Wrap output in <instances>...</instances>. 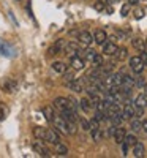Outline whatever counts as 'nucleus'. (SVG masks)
Masks as SVG:
<instances>
[{
    "instance_id": "nucleus-12",
    "label": "nucleus",
    "mask_w": 147,
    "mask_h": 158,
    "mask_svg": "<svg viewBox=\"0 0 147 158\" xmlns=\"http://www.w3.org/2000/svg\"><path fill=\"white\" fill-rule=\"evenodd\" d=\"M106 40H108V35H106L104 30H97L95 33H93V41H95L97 44H104Z\"/></svg>"
},
{
    "instance_id": "nucleus-17",
    "label": "nucleus",
    "mask_w": 147,
    "mask_h": 158,
    "mask_svg": "<svg viewBox=\"0 0 147 158\" xmlns=\"http://www.w3.org/2000/svg\"><path fill=\"white\" fill-rule=\"evenodd\" d=\"M33 150H35L36 153H40L41 156H48V155H49V150L43 146L41 142H35V144H33Z\"/></svg>"
},
{
    "instance_id": "nucleus-6",
    "label": "nucleus",
    "mask_w": 147,
    "mask_h": 158,
    "mask_svg": "<svg viewBox=\"0 0 147 158\" xmlns=\"http://www.w3.org/2000/svg\"><path fill=\"white\" fill-rule=\"evenodd\" d=\"M78 40H79V43H81V44L89 46V44L93 41V36H92V33H90V32L82 30V32H79V33H78Z\"/></svg>"
},
{
    "instance_id": "nucleus-19",
    "label": "nucleus",
    "mask_w": 147,
    "mask_h": 158,
    "mask_svg": "<svg viewBox=\"0 0 147 158\" xmlns=\"http://www.w3.org/2000/svg\"><path fill=\"white\" fill-rule=\"evenodd\" d=\"M79 106L82 108L84 112H90V109L93 108V104H92V101H90L89 98H82L81 101H79Z\"/></svg>"
},
{
    "instance_id": "nucleus-28",
    "label": "nucleus",
    "mask_w": 147,
    "mask_h": 158,
    "mask_svg": "<svg viewBox=\"0 0 147 158\" xmlns=\"http://www.w3.org/2000/svg\"><path fill=\"white\" fill-rule=\"evenodd\" d=\"M65 51L68 52V54H73V52H78V51H79V46H78L74 41H70L68 44L65 46Z\"/></svg>"
},
{
    "instance_id": "nucleus-39",
    "label": "nucleus",
    "mask_w": 147,
    "mask_h": 158,
    "mask_svg": "<svg viewBox=\"0 0 147 158\" xmlns=\"http://www.w3.org/2000/svg\"><path fill=\"white\" fill-rule=\"evenodd\" d=\"M93 8H95L97 11H103V10H104V3H101V2H97L95 5H93Z\"/></svg>"
},
{
    "instance_id": "nucleus-40",
    "label": "nucleus",
    "mask_w": 147,
    "mask_h": 158,
    "mask_svg": "<svg viewBox=\"0 0 147 158\" xmlns=\"http://www.w3.org/2000/svg\"><path fill=\"white\" fill-rule=\"evenodd\" d=\"M141 59H142L144 65H147V51H142V54H141Z\"/></svg>"
},
{
    "instance_id": "nucleus-30",
    "label": "nucleus",
    "mask_w": 147,
    "mask_h": 158,
    "mask_svg": "<svg viewBox=\"0 0 147 158\" xmlns=\"http://www.w3.org/2000/svg\"><path fill=\"white\" fill-rule=\"evenodd\" d=\"M124 142L127 144L128 147H130V146L133 147V146H135V144L138 142V139H136L135 136H133V135H125V139H124Z\"/></svg>"
},
{
    "instance_id": "nucleus-15",
    "label": "nucleus",
    "mask_w": 147,
    "mask_h": 158,
    "mask_svg": "<svg viewBox=\"0 0 147 158\" xmlns=\"http://www.w3.org/2000/svg\"><path fill=\"white\" fill-rule=\"evenodd\" d=\"M114 57H116V60H119V62L125 60V59L128 57V51H127V48H117Z\"/></svg>"
},
{
    "instance_id": "nucleus-8",
    "label": "nucleus",
    "mask_w": 147,
    "mask_h": 158,
    "mask_svg": "<svg viewBox=\"0 0 147 158\" xmlns=\"http://www.w3.org/2000/svg\"><path fill=\"white\" fill-rule=\"evenodd\" d=\"M62 49H63V41L62 40H59V41H56L52 46H49V49H48V56H56V54H59V52H62Z\"/></svg>"
},
{
    "instance_id": "nucleus-31",
    "label": "nucleus",
    "mask_w": 147,
    "mask_h": 158,
    "mask_svg": "<svg viewBox=\"0 0 147 158\" xmlns=\"http://www.w3.org/2000/svg\"><path fill=\"white\" fill-rule=\"evenodd\" d=\"M92 131V139L95 141V142H98L101 138H103V133H101V130L100 128H95V130H90Z\"/></svg>"
},
{
    "instance_id": "nucleus-38",
    "label": "nucleus",
    "mask_w": 147,
    "mask_h": 158,
    "mask_svg": "<svg viewBox=\"0 0 147 158\" xmlns=\"http://www.w3.org/2000/svg\"><path fill=\"white\" fill-rule=\"evenodd\" d=\"M130 3H125L124 6H122V10H120V13H122V16H127L128 15V11H130Z\"/></svg>"
},
{
    "instance_id": "nucleus-4",
    "label": "nucleus",
    "mask_w": 147,
    "mask_h": 158,
    "mask_svg": "<svg viewBox=\"0 0 147 158\" xmlns=\"http://www.w3.org/2000/svg\"><path fill=\"white\" fill-rule=\"evenodd\" d=\"M0 56H3V57H16V49L13 48L11 44L5 43L0 40Z\"/></svg>"
},
{
    "instance_id": "nucleus-3",
    "label": "nucleus",
    "mask_w": 147,
    "mask_h": 158,
    "mask_svg": "<svg viewBox=\"0 0 147 158\" xmlns=\"http://www.w3.org/2000/svg\"><path fill=\"white\" fill-rule=\"evenodd\" d=\"M144 67H145V65H144L141 56H135V57H131V59H130V68L135 71L136 74H141L142 70H144Z\"/></svg>"
},
{
    "instance_id": "nucleus-33",
    "label": "nucleus",
    "mask_w": 147,
    "mask_h": 158,
    "mask_svg": "<svg viewBox=\"0 0 147 158\" xmlns=\"http://www.w3.org/2000/svg\"><path fill=\"white\" fill-rule=\"evenodd\" d=\"M5 87H6V92H15L16 90V82L15 81H6Z\"/></svg>"
},
{
    "instance_id": "nucleus-25",
    "label": "nucleus",
    "mask_w": 147,
    "mask_h": 158,
    "mask_svg": "<svg viewBox=\"0 0 147 158\" xmlns=\"http://www.w3.org/2000/svg\"><path fill=\"white\" fill-rule=\"evenodd\" d=\"M81 52H82V59L84 60H89V62H92L93 57H95V54H97L93 49H86V51H81Z\"/></svg>"
},
{
    "instance_id": "nucleus-24",
    "label": "nucleus",
    "mask_w": 147,
    "mask_h": 158,
    "mask_svg": "<svg viewBox=\"0 0 147 158\" xmlns=\"http://www.w3.org/2000/svg\"><path fill=\"white\" fill-rule=\"evenodd\" d=\"M111 79L114 85H122L124 81V73H111Z\"/></svg>"
},
{
    "instance_id": "nucleus-35",
    "label": "nucleus",
    "mask_w": 147,
    "mask_h": 158,
    "mask_svg": "<svg viewBox=\"0 0 147 158\" xmlns=\"http://www.w3.org/2000/svg\"><path fill=\"white\" fill-rule=\"evenodd\" d=\"M89 123H90V130H95V128H100V122L97 120L95 117H93L92 120H89Z\"/></svg>"
},
{
    "instance_id": "nucleus-34",
    "label": "nucleus",
    "mask_w": 147,
    "mask_h": 158,
    "mask_svg": "<svg viewBox=\"0 0 147 158\" xmlns=\"http://www.w3.org/2000/svg\"><path fill=\"white\" fill-rule=\"evenodd\" d=\"M144 15H145V13H144L142 8H136V10H135V18H136V19H142Z\"/></svg>"
},
{
    "instance_id": "nucleus-27",
    "label": "nucleus",
    "mask_w": 147,
    "mask_h": 158,
    "mask_svg": "<svg viewBox=\"0 0 147 158\" xmlns=\"http://www.w3.org/2000/svg\"><path fill=\"white\" fill-rule=\"evenodd\" d=\"M43 114H44V117H46V120H52V117H54V108L52 106H46V108H43Z\"/></svg>"
},
{
    "instance_id": "nucleus-45",
    "label": "nucleus",
    "mask_w": 147,
    "mask_h": 158,
    "mask_svg": "<svg viewBox=\"0 0 147 158\" xmlns=\"http://www.w3.org/2000/svg\"><path fill=\"white\" fill-rule=\"evenodd\" d=\"M108 2H111V3H116V2H119V0H108Z\"/></svg>"
},
{
    "instance_id": "nucleus-13",
    "label": "nucleus",
    "mask_w": 147,
    "mask_h": 158,
    "mask_svg": "<svg viewBox=\"0 0 147 158\" xmlns=\"http://www.w3.org/2000/svg\"><path fill=\"white\" fill-rule=\"evenodd\" d=\"M125 135H127V131H125V128H120V127H116V131H114V139H116V142L117 144H122L124 142V139H125Z\"/></svg>"
},
{
    "instance_id": "nucleus-11",
    "label": "nucleus",
    "mask_w": 147,
    "mask_h": 158,
    "mask_svg": "<svg viewBox=\"0 0 147 158\" xmlns=\"http://www.w3.org/2000/svg\"><path fill=\"white\" fill-rule=\"evenodd\" d=\"M68 87L76 92V94H81V92H84V81H79V79H74V81L68 82Z\"/></svg>"
},
{
    "instance_id": "nucleus-44",
    "label": "nucleus",
    "mask_w": 147,
    "mask_h": 158,
    "mask_svg": "<svg viewBox=\"0 0 147 158\" xmlns=\"http://www.w3.org/2000/svg\"><path fill=\"white\" fill-rule=\"evenodd\" d=\"M97 2H101V3H104V5H106V3H108V0H97Z\"/></svg>"
},
{
    "instance_id": "nucleus-32",
    "label": "nucleus",
    "mask_w": 147,
    "mask_h": 158,
    "mask_svg": "<svg viewBox=\"0 0 147 158\" xmlns=\"http://www.w3.org/2000/svg\"><path fill=\"white\" fill-rule=\"evenodd\" d=\"M76 79V76H74V73L73 71H65L63 73V81L68 84V82H71V81H74Z\"/></svg>"
},
{
    "instance_id": "nucleus-26",
    "label": "nucleus",
    "mask_w": 147,
    "mask_h": 158,
    "mask_svg": "<svg viewBox=\"0 0 147 158\" xmlns=\"http://www.w3.org/2000/svg\"><path fill=\"white\" fill-rule=\"evenodd\" d=\"M130 128H131V131H141L142 130V122L141 120H136V118H131V123H130Z\"/></svg>"
},
{
    "instance_id": "nucleus-21",
    "label": "nucleus",
    "mask_w": 147,
    "mask_h": 158,
    "mask_svg": "<svg viewBox=\"0 0 147 158\" xmlns=\"http://www.w3.org/2000/svg\"><path fill=\"white\" fill-rule=\"evenodd\" d=\"M52 70H54L56 73L63 74V73L66 71V65H65L63 62H54V63H52Z\"/></svg>"
},
{
    "instance_id": "nucleus-1",
    "label": "nucleus",
    "mask_w": 147,
    "mask_h": 158,
    "mask_svg": "<svg viewBox=\"0 0 147 158\" xmlns=\"http://www.w3.org/2000/svg\"><path fill=\"white\" fill-rule=\"evenodd\" d=\"M54 108H56V109H59L60 112H63V111H66V109H74V111H76L78 103H76L74 100H71V98L59 97V98H56V100H54Z\"/></svg>"
},
{
    "instance_id": "nucleus-18",
    "label": "nucleus",
    "mask_w": 147,
    "mask_h": 158,
    "mask_svg": "<svg viewBox=\"0 0 147 158\" xmlns=\"http://www.w3.org/2000/svg\"><path fill=\"white\" fill-rule=\"evenodd\" d=\"M122 87H127V89H133V87H135V77H131L130 74H124Z\"/></svg>"
},
{
    "instance_id": "nucleus-29",
    "label": "nucleus",
    "mask_w": 147,
    "mask_h": 158,
    "mask_svg": "<svg viewBox=\"0 0 147 158\" xmlns=\"http://www.w3.org/2000/svg\"><path fill=\"white\" fill-rule=\"evenodd\" d=\"M92 63H93V67H95V68H100L101 65L104 63V60H103V56H101V54H95V57H93Z\"/></svg>"
},
{
    "instance_id": "nucleus-16",
    "label": "nucleus",
    "mask_w": 147,
    "mask_h": 158,
    "mask_svg": "<svg viewBox=\"0 0 147 158\" xmlns=\"http://www.w3.org/2000/svg\"><path fill=\"white\" fill-rule=\"evenodd\" d=\"M131 44H133V48L135 49H138V51H145V41L142 38H133L131 40Z\"/></svg>"
},
{
    "instance_id": "nucleus-42",
    "label": "nucleus",
    "mask_w": 147,
    "mask_h": 158,
    "mask_svg": "<svg viewBox=\"0 0 147 158\" xmlns=\"http://www.w3.org/2000/svg\"><path fill=\"white\" fill-rule=\"evenodd\" d=\"M138 2H139V0H128V3H130V5H136Z\"/></svg>"
},
{
    "instance_id": "nucleus-36",
    "label": "nucleus",
    "mask_w": 147,
    "mask_h": 158,
    "mask_svg": "<svg viewBox=\"0 0 147 158\" xmlns=\"http://www.w3.org/2000/svg\"><path fill=\"white\" fill-rule=\"evenodd\" d=\"M79 123H81L82 130H86V131L90 130V123H89V120H86V118H81V120H79Z\"/></svg>"
},
{
    "instance_id": "nucleus-23",
    "label": "nucleus",
    "mask_w": 147,
    "mask_h": 158,
    "mask_svg": "<svg viewBox=\"0 0 147 158\" xmlns=\"http://www.w3.org/2000/svg\"><path fill=\"white\" fill-rule=\"evenodd\" d=\"M33 135H35V138L38 141H43L44 139V135H46V130L43 127H35L33 128Z\"/></svg>"
},
{
    "instance_id": "nucleus-9",
    "label": "nucleus",
    "mask_w": 147,
    "mask_h": 158,
    "mask_svg": "<svg viewBox=\"0 0 147 158\" xmlns=\"http://www.w3.org/2000/svg\"><path fill=\"white\" fill-rule=\"evenodd\" d=\"M116 51H117V44L114 41H109V43L106 41L103 44V54H106V56H114Z\"/></svg>"
},
{
    "instance_id": "nucleus-5",
    "label": "nucleus",
    "mask_w": 147,
    "mask_h": 158,
    "mask_svg": "<svg viewBox=\"0 0 147 158\" xmlns=\"http://www.w3.org/2000/svg\"><path fill=\"white\" fill-rule=\"evenodd\" d=\"M122 117H124V120H131L135 117V106L131 103H125V106L122 109Z\"/></svg>"
},
{
    "instance_id": "nucleus-43",
    "label": "nucleus",
    "mask_w": 147,
    "mask_h": 158,
    "mask_svg": "<svg viewBox=\"0 0 147 158\" xmlns=\"http://www.w3.org/2000/svg\"><path fill=\"white\" fill-rule=\"evenodd\" d=\"M142 89H144V94L147 95V84H144V85H142Z\"/></svg>"
},
{
    "instance_id": "nucleus-20",
    "label": "nucleus",
    "mask_w": 147,
    "mask_h": 158,
    "mask_svg": "<svg viewBox=\"0 0 147 158\" xmlns=\"http://www.w3.org/2000/svg\"><path fill=\"white\" fill-rule=\"evenodd\" d=\"M54 146H56V153L57 155H62V156L68 155V147H66L65 144H60V141L57 144H54Z\"/></svg>"
},
{
    "instance_id": "nucleus-22",
    "label": "nucleus",
    "mask_w": 147,
    "mask_h": 158,
    "mask_svg": "<svg viewBox=\"0 0 147 158\" xmlns=\"http://www.w3.org/2000/svg\"><path fill=\"white\" fill-rule=\"evenodd\" d=\"M135 106H141V108H145L147 106V95L142 94V95H138L135 98Z\"/></svg>"
},
{
    "instance_id": "nucleus-41",
    "label": "nucleus",
    "mask_w": 147,
    "mask_h": 158,
    "mask_svg": "<svg viewBox=\"0 0 147 158\" xmlns=\"http://www.w3.org/2000/svg\"><path fill=\"white\" fill-rule=\"evenodd\" d=\"M142 130L147 133V120H144V122H142Z\"/></svg>"
},
{
    "instance_id": "nucleus-7",
    "label": "nucleus",
    "mask_w": 147,
    "mask_h": 158,
    "mask_svg": "<svg viewBox=\"0 0 147 158\" xmlns=\"http://www.w3.org/2000/svg\"><path fill=\"white\" fill-rule=\"evenodd\" d=\"M43 141H46L49 144H57L60 141V136H59L57 131H54V130H46V135H44Z\"/></svg>"
},
{
    "instance_id": "nucleus-14",
    "label": "nucleus",
    "mask_w": 147,
    "mask_h": 158,
    "mask_svg": "<svg viewBox=\"0 0 147 158\" xmlns=\"http://www.w3.org/2000/svg\"><path fill=\"white\" fill-rule=\"evenodd\" d=\"M145 153V149H144V144L142 142H136L135 146H133V155L136 158H142Z\"/></svg>"
},
{
    "instance_id": "nucleus-2",
    "label": "nucleus",
    "mask_w": 147,
    "mask_h": 158,
    "mask_svg": "<svg viewBox=\"0 0 147 158\" xmlns=\"http://www.w3.org/2000/svg\"><path fill=\"white\" fill-rule=\"evenodd\" d=\"M52 123H54V128H57V131H62L63 135H68V128H66V120L60 115H54L52 117Z\"/></svg>"
},
{
    "instance_id": "nucleus-37",
    "label": "nucleus",
    "mask_w": 147,
    "mask_h": 158,
    "mask_svg": "<svg viewBox=\"0 0 147 158\" xmlns=\"http://www.w3.org/2000/svg\"><path fill=\"white\" fill-rule=\"evenodd\" d=\"M145 84V81H144V77L142 76H138L136 79H135V85H138V87H142Z\"/></svg>"
},
{
    "instance_id": "nucleus-10",
    "label": "nucleus",
    "mask_w": 147,
    "mask_h": 158,
    "mask_svg": "<svg viewBox=\"0 0 147 158\" xmlns=\"http://www.w3.org/2000/svg\"><path fill=\"white\" fill-rule=\"evenodd\" d=\"M71 68L73 70H82L84 68V59L82 57H79V56H71Z\"/></svg>"
}]
</instances>
